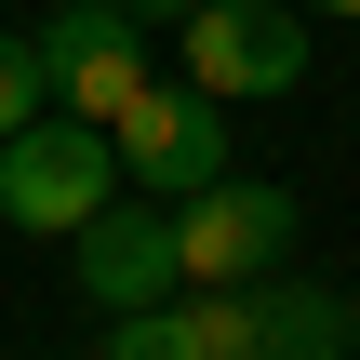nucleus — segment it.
<instances>
[{
	"instance_id": "obj_10",
	"label": "nucleus",
	"mask_w": 360,
	"mask_h": 360,
	"mask_svg": "<svg viewBox=\"0 0 360 360\" xmlns=\"http://www.w3.org/2000/svg\"><path fill=\"white\" fill-rule=\"evenodd\" d=\"M120 13H134V27H160V13H187V0H120Z\"/></svg>"
},
{
	"instance_id": "obj_5",
	"label": "nucleus",
	"mask_w": 360,
	"mask_h": 360,
	"mask_svg": "<svg viewBox=\"0 0 360 360\" xmlns=\"http://www.w3.org/2000/svg\"><path fill=\"white\" fill-rule=\"evenodd\" d=\"M27 40H40V80H53L67 120H120V107L147 94V27H134L120 0H67V13H40Z\"/></svg>"
},
{
	"instance_id": "obj_8",
	"label": "nucleus",
	"mask_w": 360,
	"mask_h": 360,
	"mask_svg": "<svg viewBox=\"0 0 360 360\" xmlns=\"http://www.w3.org/2000/svg\"><path fill=\"white\" fill-rule=\"evenodd\" d=\"M94 360H200V321L187 307H134V321H107Z\"/></svg>"
},
{
	"instance_id": "obj_6",
	"label": "nucleus",
	"mask_w": 360,
	"mask_h": 360,
	"mask_svg": "<svg viewBox=\"0 0 360 360\" xmlns=\"http://www.w3.org/2000/svg\"><path fill=\"white\" fill-rule=\"evenodd\" d=\"M107 134H120V174H134L147 200H200V187L227 174V107H214L200 80H147Z\"/></svg>"
},
{
	"instance_id": "obj_11",
	"label": "nucleus",
	"mask_w": 360,
	"mask_h": 360,
	"mask_svg": "<svg viewBox=\"0 0 360 360\" xmlns=\"http://www.w3.org/2000/svg\"><path fill=\"white\" fill-rule=\"evenodd\" d=\"M334 13H360V0H334Z\"/></svg>"
},
{
	"instance_id": "obj_2",
	"label": "nucleus",
	"mask_w": 360,
	"mask_h": 360,
	"mask_svg": "<svg viewBox=\"0 0 360 360\" xmlns=\"http://www.w3.org/2000/svg\"><path fill=\"white\" fill-rule=\"evenodd\" d=\"M200 360H360V307L321 281H240V294H187Z\"/></svg>"
},
{
	"instance_id": "obj_1",
	"label": "nucleus",
	"mask_w": 360,
	"mask_h": 360,
	"mask_svg": "<svg viewBox=\"0 0 360 360\" xmlns=\"http://www.w3.org/2000/svg\"><path fill=\"white\" fill-rule=\"evenodd\" d=\"M107 200H120V134H107V120H67V107H40V120L0 147V214H13V227H53V240H80Z\"/></svg>"
},
{
	"instance_id": "obj_9",
	"label": "nucleus",
	"mask_w": 360,
	"mask_h": 360,
	"mask_svg": "<svg viewBox=\"0 0 360 360\" xmlns=\"http://www.w3.org/2000/svg\"><path fill=\"white\" fill-rule=\"evenodd\" d=\"M40 107H53V80H40V40H13V27H0V147H13Z\"/></svg>"
},
{
	"instance_id": "obj_7",
	"label": "nucleus",
	"mask_w": 360,
	"mask_h": 360,
	"mask_svg": "<svg viewBox=\"0 0 360 360\" xmlns=\"http://www.w3.org/2000/svg\"><path fill=\"white\" fill-rule=\"evenodd\" d=\"M67 267H80V294L107 307V321H134V307H174V281H187V254H174V214H94L80 240H67Z\"/></svg>"
},
{
	"instance_id": "obj_3",
	"label": "nucleus",
	"mask_w": 360,
	"mask_h": 360,
	"mask_svg": "<svg viewBox=\"0 0 360 360\" xmlns=\"http://www.w3.org/2000/svg\"><path fill=\"white\" fill-rule=\"evenodd\" d=\"M187 80L214 107H254V94H294L307 80V13L294 0H187Z\"/></svg>"
},
{
	"instance_id": "obj_4",
	"label": "nucleus",
	"mask_w": 360,
	"mask_h": 360,
	"mask_svg": "<svg viewBox=\"0 0 360 360\" xmlns=\"http://www.w3.org/2000/svg\"><path fill=\"white\" fill-rule=\"evenodd\" d=\"M174 254H187L200 294L267 281V267L294 254V187H267V174H214L200 200H174Z\"/></svg>"
}]
</instances>
